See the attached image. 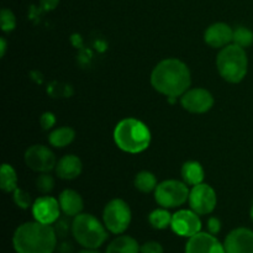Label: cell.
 Instances as JSON below:
<instances>
[{
    "mask_svg": "<svg viewBox=\"0 0 253 253\" xmlns=\"http://www.w3.org/2000/svg\"><path fill=\"white\" fill-rule=\"evenodd\" d=\"M151 84L167 98L182 96L192 84V74L183 61L167 58L161 61L151 73Z\"/></svg>",
    "mask_w": 253,
    "mask_h": 253,
    "instance_id": "obj_1",
    "label": "cell"
},
{
    "mask_svg": "<svg viewBox=\"0 0 253 253\" xmlns=\"http://www.w3.org/2000/svg\"><path fill=\"white\" fill-rule=\"evenodd\" d=\"M16 253H53L57 247V232L52 225L29 221L20 225L12 236Z\"/></svg>",
    "mask_w": 253,
    "mask_h": 253,
    "instance_id": "obj_2",
    "label": "cell"
},
{
    "mask_svg": "<svg viewBox=\"0 0 253 253\" xmlns=\"http://www.w3.org/2000/svg\"><path fill=\"white\" fill-rule=\"evenodd\" d=\"M114 141L121 151L136 155L148 148L151 143V131L146 124L137 119H124L114 130Z\"/></svg>",
    "mask_w": 253,
    "mask_h": 253,
    "instance_id": "obj_3",
    "label": "cell"
},
{
    "mask_svg": "<svg viewBox=\"0 0 253 253\" xmlns=\"http://www.w3.org/2000/svg\"><path fill=\"white\" fill-rule=\"evenodd\" d=\"M72 235L74 240L81 245L83 249L98 250L103 246L108 240V229L98 217L91 214L77 215L73 219L71 226Z\"/></svg>",
    "mask_w": 253,
    "mask_h": 253,
    "instance_id": "obj_4",
    "label": "cell"
},
{
    "mask_svg": "<svg viewBox=\"0 0 253 253\" xmlns=\"http://www.w3.org/2000/svg\"><path fill=\"white\" fill-rule=\"evenodd\" d=\"M216 68L224 81L232 84L242 82L249 71L246 49L235 43L225 46L216 57Z\"/></svg>",
    "mask_w": 253,
    "mask_h": 253,
    "instance_id": "obj_5",
    "label": "cell"
},
{
    "mask_svg": "<svg viewBox=\"0 0 253 253\" xmlns=\"http://www.w3.org/2000/svg\"><path fill=\"white\" fill-rule=\"evenodd\" d=\"M155 200L161 208L173 209L182 207L189 199L188 184L177 179H167L158 183L155 192Z\"/></svg>",
    "mask_w": 253,
    "mask_h": 253,
    "instance_id": "obj_6",
    "label": "cell"
},
{
    "mask_svg": "<svg viewBox=\"0 0 253 253\" xmlns=\"http://www.w3.org/2000/svg\"><path fill=\"white\" fill-rule=\"evenodd\" d=\"M131 219V209L125 200L113 199L104 208L103 222L111 234L123 235L130 226Z\"/></svg>",
    "mask_w": 253,
    "mask_h": 253,
    "instance_id": "obj_7",
    "label": "cell"
},
{
    "mask_svg": "<svg viewBox=\"0 0 253 253\" xmlns=\"http://www.w3.org/2000/svg\"><path fill=\"white\" fill-rule=\"evenodd\" d=\"M190 209L198 215H209L215 210L217 197L215 190L207 183H200L190 189L189 199Z\"/></svg>",
    "mask_w": 253,
    "mask_h": 253,
    "instance_id": "obj_8",
    "label": "cell"
},
{
    "mask_svg": "<svg viewBox=\"0 0 253 253\" xmlns=\"http://www.w3.org/2000/svg\"><path fill=\"white\" fill-rule=\"evenodd\" d=\"M170 229L180 237L190 239L202 231V220L192 209H182L172 215Z\"/></svg>",
    "mask_w": 253,
    "mask_h": 253,
    "instance_id": "obj_9",
    "label": "cell"
},
{
    "mask_svg": "<svg viewBox=\"0 0 253 253\" xmlns=\"http://www.w3.org/2000/svg\"><path fill=\"white\" fill-rule=\"evenodd\" d=\"M27 167L39 173H48L56 168L57 160L54 153L47 146L34 145L25 152Z\"/></svg>",
    "mask_w": 253,
    "mask_h": 253,
    "instance_id": "obj_10",
    "label": "cell"
},
{
    "mask_svg": "<svg viewBox=\"0 0 253 253\" xmlns=\"http://www.w3.org/2000/svg\"><path fill=\"white\" fill-rule=\"evenodd\" d=\"M183 109L192 114L208 113L214 106V96L204 88L188 89L180 96Z\"/></svg>",
    "mask_w": 253,
    "mask_h": 253,
    "instance_id": "obj_11",
    "label": "cell"
},
{
    "mask_svg": "<svg viewBox=\"0 0 253 253\" xmlns=\"http://www.w3.org/2000/svg\"><path fill=\"white\" fill-rule=\"evenodd\" d=\"M31 211L36 221L53 225L59 219V214L62 210L59 207V202L56 198L49 197V195H42L35 200Z\"/></svg>",
    "mask_w": 253,
    "mask_h": 253,
    "instance_id": "obj_12",
    "label": "cell"
},
{
    "mask_svg": "<svg viewBox=\"0 0 253 253\" xmlns=\"http://www.w3.org/2000/svg\"><path fill=\"white\" fill-rule=\"evenodd\" d=\"M226 253H253V231L247 227H237L229 232L224 241Z\"/></svg>",
    "mask_w": 253,
    "mask_h": 253,
    "instance_id": "obj_13",
    "label": "cell"
},
{
    "mask_svg": "<svg viewBox=\"0 0 253 253\" xmlns=\"http://www.w3.org/2000/svg\"><path fill=\"white\" fill-rule=\"evenodd\" d=\"M185 253H226L224 244L210 232H203L188 239Z\"/></svg>",
    "mask_w": 253,
    "mask_h": 253,
    "instance_id": "obj_14",
    "label": "cell"
},
{
    "mask_svg": "<svg viewBox=\"0 0 253 253\" xmlns=\"http://www.w3.org/2000/svg\"><path fill=\"white\" fill-rule=\"evenodd\" d=\"M234 30L225 22H215L210 25L204 32V41L208 46L212 48H224L227 44L232 43Z\"/></svg>",
    "mask_w": 253,
    "mask_h": 253,
    "instance_id": "obj_15",
    "label": "cell"
},
{
    "mask_svg": "<svg viewBox=\"0 0 253 253\" xmlns=\"http://www.w3.org/2000/svg\"><path fill=\"white\" fill-rule=\"evenodd\" d=\"M82 169H83L82 161L76 155L63 156L61 160L57 161L56 168H54L56 174L64 180H72L78 178L81 175Z\"/></svg>",
    "mask_w": 253,
    "mask_h": 253,
    "instance_id": "obj_16",
    "label": "cell"
},
{
    "mask_svg": "<svg viewBox=\"0 0 253 253\" xmlns=\"http://www.w3.org/2000/svg\"><path fill=\"white\" fill-rule=\"evenodd\" d=\"M62 212L69 217H76L82 214L84 209V202L82 195L73 189H64L58 198Z\"/></svg>",
    "mask_w": 253,
    "mask_h": 253,
    "instance_id": "obj_17",
    "label": "cell"
},
{
    "mask_svg": "<svg viewBox=\"0 0 253 253\" xmlns=\"http://www.w3.org/2000/svg\"><path fill=\"white\" fill-rule=\"evenodd\" d=\"M141 246L133 237L119 235L106 247L105 253H140Z\"/></svg>",
    "mask_w": 253,
    "mask_h": 253,
    "instance_id": "obj_18",
    "label": "cell"
},
{
    "mask_svg": "<svg viewBox=\"0 0 253 253\" xmlns=\"http://www.w3.org/2000/svg\"><path fill=\"white\" fill-rule=\"evenodd\" d=\"M180 173H182L183 182L187 183L188 185L194 187V185L200 184V183H204V168L197 161H188V162H185L182 166Z\"/></svg>",
    "mask_w": 253,
    "mask_h": 253,
    "instance_id": "obj_19",
    "label": "cell"
},
{
    "mask_svg": "<svg viewBox=\"0 0 253 253\" xmlns=\"http://www.w3.org/2000/svg\"><path fill=\"white\" fill-rule=\"evenodd\" d=\"M76 138V131L69 126L54 128L48 136L49 145L56 148H63L71 145Z\"/></svg>",
    "mask_w": 253,
    "mask_h": 253,
    "instance_id": "obj_20",
    "label": "cell"
},
{
    "mask_svg": "<svg viewBox=\"0 0 253 253\" xmlns=\"http://www.w3.org/2000/svg\"><path fill=\"white\" fill-rule=\"evenodd\" d=\"M0 188L5 193H14L17 189V174L14 167L7 163L1 166L0 172Z\"/></svg>",
    "mask_w": 253,
    "mask_h": 253,
    "instance_id": "obj_21",
    "label": "cell"
},
{
    "mask_svg": "<svg viewBox=\"0 0 253 253\" xmlns=\"http://www.w3.org/2000/svg\"><path fill=\"white\" fill-rule=\"evenodd\" d=\"M133 185L141 193L155 192L158 185L157 178H156V175L152 172L142 170V172L136 174L135 179H133Z\"/></svg>",
    "mask_w": 253,
    "mask_h": 253,
    "instance_id": "obj_22",
    "label": "cell"
},
{
    "mask_svg": "<svg viewBox=\"0 0 253 253\" xmlns=\"http://www.w3.org/2000/svg\"><path fill=\"white\" fill-rule=\"evenodd\" d=\"M172 215L168 209L166 208H161V209H156L148 215V222L151 226L156 230H165L167 227H170V222H172Z\"/></svg>",
    "mask_w": 253,
    "mask_h": 253,
    "instance_id": "obj_23",
    "label": "cell"
},
{
    "mask_svg": "<svg viewBox=\"0 0 253 253\" xmlns=\"http://www.w3.org/2000/svg\"><path fill=\"white\" fill-rule=\"evenodd\" d=\"M232 43L242 47V48H249L253 43V32L245 26H239L234 30L232 35Z\"/></svg>",
    "mask_w": 253,
    "mask_h": 253,
    "instance_id": "obj_24",
    "label": "cell"
},
{
    "mask_svg": "<svg viewBox=\"0 0 253 253\" xmlns=\"http://www.w3.org/2000/svg\"><path fill=\"white\" fill-rule=\"evenodd\" d=\"M54 179L49 173H40L39 177L36 178V189L41 194L46 195L53 190Z\"/></svg>",
    "mask_w": 253,
    "mask_h": 253,
    "instance_id": "obj_25",
    "label": "cell"
},
{
    "mask_svg": "<svg viewBox=\"0 0 253 253\" xmlns=\"http://www.w3.org/2000/svg\"><path fill=\"white\" fill-rule=\"evenodd\" d=\"M0 24L4 32H11L16 27V17L10 9H2L0 12Z\"/></svg>",
    "mask_w": 253,
    "mask_h": 253,
    "instance_id": "obj_26",
    "label": "cell"
},
{
    "mask_svg": "<svg viewBox=\"0 0 253 253\" xmlns=\"http://www.w3.org/2000/svg\"><path fill=\"white\" fill-rule=\"evenodd\" d=\"M12 199H14V203L17 205V207L20 208V209H29V208H32V199L31 197H30V194L27 192H25V190L20 189V188H17L16 190H15L14 193H12Z\"/></svg>",
    "mask_w": 253,
    "mask_h": 253,
    "instance_id": "obj_27",
    "label": "cell"
},
{
    "mask_svg": "<svg viewBox=\"0 0 253 253\" xmlns=\"http://www.w3.org/2000/svg\"><path fill=\"white\" fill-rule=\"evenodd\" d=\"M162 245L157 241H147L141 246L140 253H163Z\"/></svg>",
    "mask_w": 253,
    "mask_h": 253,
    "instance_id": "obj_28",
    "label": "cell"
},
{
    "mask_svg": "<svg viewBox=\"0 0 253 253\" xmlns=\"http://www.w3.org/2000/svg\"><path fill=\"white\" fill-rule=\"evenodd\" d=\"M40 124H41L43 130H49V128L53 127L54 124H56V116L52 113H48V111H47V113L42 114V116L40 118Z\"/></svg>",
    "mask_w": 253,
    "mask_h": 253,
    "instance_id": "obj_29",
    "label": "cell"
},
{
    "mask_svg": "<svg viewBox=\"0 0 253 253\" xmlns=\"http://www.w3.org/2000/svg\"><path fill=\"white\" fill-rule=\"evenodd\" d=\"M208 232H210V234L212 235H217L220 231H221V221H220L217 217H210L209 220H208Z\"/></svg>",
    "mask_w": 253,
    "mask_h": 253,
    "instance_id": "obj_30",
    "label": "cell"
},
{
    "mask_svg": "<svg viewBox=\"0 0 253 253\" xmlns=\"http://www.w3.org/2000/svg\"><path fill=\"white\" fill-rule=\"evenodd\" d=\"M61 0H40V5L44 11H52L58 6Z\"/></svg>",
    "mask_w": 253,
    "mask_h": 253,
    "instance_id": "obj_31",
    "label": "cell"
},
{
    "mask_svg": "<svg viewBox=\"0 0 253 253\" xmlns=\"http://www.w3.org/2000/svg\"><path fill=\"white\" fill-rule=\"evenodd\" d=\"M5 51H6V41L5 39H0V56L4 57Z\"/></svg>",
    "mask_w": 253,
    "mask_h": 253,
    "instance_id": "obj_32",
    "label": "cell"
},
{
    "mask_svg": "<svg viewBox=\"0 0 253 253\" xmlns=\"http://www.w3.org/2000/svg\"><path fill=\"white\" fill-rule=\"evenodd\" d=\"M78 253H100V252H98L96 251V250H88V249H84V250H82L81 252H78Z\"/></svg>",
    "mask_w": 253,
    "mask_h": 253,
    "instance_id": "obj_33",
    "label": "cell"
},
{
    "mask_svg": "<svg viewBox=\"0 0 253 253\" xmlns=\"http://www.w3.org/2000/svg\"><path fill=\"white\" fill-rule=\"evenodd\" d=\"M250 215H251V219H252V221H253V204H252V207H251V211H250Z\"/></svg>",
    "mask_w": 253,
    "mask_h": 253,
    "instance_id": "obj_34",
    "label": "cell"
}]
</instances>
